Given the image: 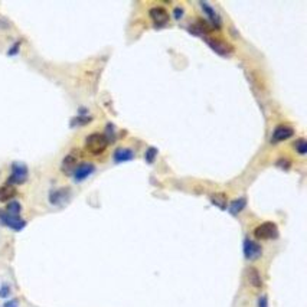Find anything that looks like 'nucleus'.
Here are the masks:
<instances>
[{"mask_svg":"<svg viewBox=\"0 0 307 307\" xmlns=\"http://www.w3.org/2000/svg\"><path fill=\"white\" fill-rule=\"evenodd\" d=\"M109 146V140L101 133H93L85 139V149L91 154H101Z\"/></svg>","mask_w":307,"mask_h":307,"instance_id":"1","label":"nucleus"},{"mask_svg":"<svg viewBox=\"0 0 307 307\" xmlns=\"http://www.w3.org/2000/svg\"><path fill=\"white\" fill-rule=\"evenodd\" d=\"M254 235L258 240H276L278 237V228L274 222H263L254 229Z\"/></svg>","mask_w":307,"mask_h":307,"instance_id":"2","label":"nucleus"},{"mask_svg":"<svg viewBox=\"0 0 307 307\" xmlns=\"http://www.w3.org/2000/svg\"><path fill=\"white\" fill-rule=\"evenodd\" d=\"M206 44L211 46V49L215 51L216 53H220L222 57H229L234 53V46L231 44H228L227 41L220 39V38H205Z\"/></svg>","mask_w":307,"mask_h":307,"instance_id":"3","label":"nucleus"},{"mask_svg":"<svg viewBox=\"0 0 307 307\" xmlns=\"http://www.w3.org/2000/svg\"><path fill=\"white\" fill-rule=\"evenodd\" d=\"M28 179V168L23 165V163H13L12 165V173L9 176L8 182L9 185H22V183L26 182Z\"/></svg>","mask_w":307,"mask_h":307,"instance_id":"4","label":"nucleus"},{"mask_svg":"<svg viewBox=\"0 0 307 307\" xmlns=\"http://www.w3.org/2000/svg\"><path fill=\"white\" fill-rule=\"evenodd\" d=\"M0 224L5 225V227L13 229L16 232L22 231L23 228L26 227V221L22 220L21 216H13V215H9L6 211H0Z\"/></svg>","mask_w":307,"mask_h":307,"instance_id":"5","label":"nucleus"},{"mask_svg":"<svg viewBox=\"0 0 307 307\" xmlns=\"http://www.w3.org/2000/svg\"><path fill=\"white\" fill-rule=\"evenodd\" d=\"M263 254V247L258 244V242L252 241L247 238L244 241V256L248 261H254V260H258L260 257Z\"/></svg>","mask_w":307,"mask_h":307,"instance_id":"6","label":"nucleus"},{"mask_svg":"<svg viewBox=\"0 0 307 307\" xmlns=\"http://www.w3.org/2000/svg\"><path fill=\"white\" fill-rule=\"evenodd\" d=\"M199 5H201V8L204 9L205 15L208 16V21H209L211 28H216V29H220L221 25H222V19H221L220 13H218V12H216V10L209 5V3H206V2H201Z\"/></svg>","mask_w":307,"mask_h":307,"instance_id":"7","label":"nucleus"},{"mask_svg":"<svg viewBox=\"0 0 307 307\" xmlns=\"http://www.w3.org/2000/svg\"><path fill=\"white\" fill-rule=\"evenodd\" d=\"M94 170L95 166L93 163H80V165L75 168V170H74V180H75V182H82V180H85L87 177H89V176L93 175Z\"/></svg>","mask_w":307,"mask_h":307,"instance_id":"8","label":"nucleus"},{"mask_svg":"<svg viewBox=\"0 0 307 307\" xmlns=\"http://www.w3.org/2000/svg\"><path fill=\"white\" fill-rule=\"evenodd\" d=\"M150 19L153 21L157 26H165L169 23V13L166 9L160 8V6H154L149 10Z\"/></svg>","mask_w":307,"mask_h":307,"instance_id":"9","label":"nucleus"},{"mask_svg":"<svg viewBox=\"0 0 307 307\" xmlns=\"http://www.w3.org/2000/svg\"><path fill=\"white\" fill-rule=\"evenodd\" d=\"M293 136H294V130H293L290 125H277L276 130L273 132L271 141L273 143H280V141L290 139Z\"/></svg>","mask_w":307,"mask_h":307,"instance_id":"10","label":"nucleus"},{"mask_svg":"<svg viewBox=\"0 0 307 307\" xmlns=\"http://www.w3.org/2000/svg\"><path fill=\"white\" fill-rule=\"evenodd\" d=\"M69 197V189L68 188H61V189H57L51 192L49 195V202L52 205H62L65 204Z\"/></svg>","mask_w":307,"mask_h":307,"instance_id":"11","label":"nucleus"},{"mask_svg":"<svg viewBox=\"0 0 307 307\" xmlns=\"http://www.w3.org/2000/svg\"><path fill=\"white\" fill-rule=\"evenodd\" d=\"M77 166H78V165H77V157H75L74 154H68V156L64 157V160H62L61 170H62L65 175H73Z\"/></svg>","mask_w":307,"mask_h":307,"instance_id":"12","label":"nucleus"},{"mask_svg":"<svg viewBox=\"0 0 307 307\" xmlns=\"http://www.w3.org/2000/svg\"><path fill=\"white\" fill-rule=\"evenodd\" d=\"M134 159V152L132 149H127V147H120L114 152V160L117 163H123V161H129Z\"/></svg>","mask_w":307,"mask_h":307,"instance_id":"13","label":"nucleus"},{"mask_svg":"<svg viewBox=\"0 0 307 307\" xmlns=\"http://www.w3.org/2000/svg\"><path fill=\"white\" fill-rule=\"evenodd\" d=\"M247 277H248V283L252 287L256 288H261L263 287V278H261V274L260 271L254 268V267H249L247 270Z\"/></svg>","mask_w":307,"mask_h":307,"instance_id":"14","label":"nucleus"},{"mask_svg":"<svg viewBox=\"0 0 307 307\" xmlns=\"http://www.w3.org/2000/svg\"><path fill=\"white\" fill-rule=\"evenodd\" d=\"M16 196V188L13 185L5 183L0 186V202H8L12 197Z\"/></svg>","mask_w":307,"mask_h":307,"instance_id":"15","label":"nucleus"},{"mask_svg":"<svg viewBox=\"0 0 307 307\" xmlns=\"http://www.w3.org/2000/svg\"><path fill=\"white\" fill-rule=\"evenodd\" d=\"M245 206H247V199H245V197H238V199H235V201H232V202L229 204L228 211L232 213V215H238Z\"/></svg>","mask_w":307,"mask_h":307,"instance_id":"16","label":"nucleus"},{"mask_svg":"<svg viewBox=\"0 0 307 307\" xmlns=\"http://www.w3.org/2000/svg\"><path fill=\"white\" fill-rule=\"evenodd\" d=\"M9 215H13V216H19V213L22 212V205L19 204V202H16V201H10L6 206V209H5Z\"/></svg>","mask_w":307,"mask_h":307,"instance_id":"17","label":"nucleus"},{"mask_svg":"<svg viewBox=\"0 0 307 307\" xmlns=\"http://www.w3.org/2000/svg\"><path fill=\"white\" fill-rule=\"evenodd\" d=\"M212 202L213 205H216V206H220L221 209H227V197L225 195H222V193H218V195H212Z\"/></svg>","mask_w":307,"mask_h":307,"instance_id":"18","label":"nucleus"},{"mask_svg":"<svg viewBox=\"0 0 307 307\" xmlns=\"http://www.w3.org/2000/svg\"><path fill=\"white\" fill-rule=\"evenodd\" d=\"M294 149H296V152H297L299 154H306L307 153L306 140L303 139V137H300V139L294 143Z\"/></svg>","mask_w":307,"mask_h":307,"instance_id":"19","label":"nucleus"},{"mask_svg":"<svg viewBox=\"0 0 307 307\" xmlns=\"http://www.w3.org/2000/svg\"><path fill=\"white\" fill-rule=\"evenodd\" d=\"M10 285L9 284H3L2 287H0V297L2 299H6V297H9L10 296Z\"/></svg>","mask_w":307,"mask_h":307,"instance_id":"20","label":"nucleus"},{"mask_svg":"<svg viewBox=\"0 0 307 307\" xmlns=\"http://www.w3.org/2000/svg\"><path fill=\"white\" fill-rule=\"evenodd\" d=\"M156 153H157V150H156V149H153V147H150V149H149V150L146 152V154H145L146 160L149 161V163H152V161L154 160V156H156Z\"/></svg>","mask_w":307,"mask_h":307,"instance_id":"21","label":"nucleus"},{"mask_svg":"<svg viewBox=\"0 0 307 307\" xmlns=\"http://www.w3.org/2000/svg\"><path fill=\"white\" fill-rule=\"evenodd\" d=\"M258 307H268V299H267V296H261V297L258 299Z\"/></svg>","mask_w":307,"mask_h":307,"instance_id":"22","label":"nucleus"},{"mask_svg":"<svg viewBox=\"0 0 307 307\" xmlns=\"http://www.w3.org/2000/svg\"><path fill=\"white\" fill-rule=\"evenodd\" d=\"M3 307H19V301H17L16 299L8 300V301L5 303V306Z\"/></svg>","mask_w":307,"mask_h":307,"instance_id":"23","label":"nucleus"},{"mask_svg":"<svg viewBox=\"0 0 307 307\" xmlns=\"http://www.w3.org/2000/svg\"><path fill=\"white\" fill-rule=\"evenodd\" d=\"M175 16H176V19H179V17H182L183 16V9L180 8H176L175 9Z\"/></svg>","mask_w":307,"mask_h":307,"instance_id":"24","label":"nucleus"}]
</instances>
